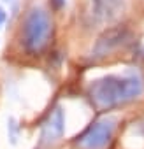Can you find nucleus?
Wrapping results in <instances>:
<instances>
[{
	"label": "nucleus",
	"mask_w": 144,
	"mask_h": 149,
	"mask_svg": "<svg viewBox=\"0 0 144 149\" xmlns=\"http://www.w3.org/2000/svg\"><path fill=\"white\" fill-rule=\"evenodd\" d=\"M121 11L120 0H93V14L100 21H111L114 19Z\"/></svg>",
	"instance_id": "6"
},
{
	"label": "nucleus",
	"mask_w": 144,
	"mask_h": 149,
	"mask_svg": "<svg viewBox=\"0 0 144 149\" xmlns=\"http://www.w3.org/2000/svg\"><path fill=\"white\" fill-rule=\"evenodd\" d=\"M116 119L114 118H102L90 125L76 140L79 149H104L114 133Z\"/></svg>",
	"instance_id": "3"
},
{
	"label": "nucleus",
	"mask_w": 144,
	"mask_h": 149,
	"mask_svg": "<svg viewBox=\"0 0 144 149\" xmlns=\"http://www.w3.org/2000/svg\"><path fill=\"white\" fill-rule=\"evenodd\" d=\"M6 19H7V13L4 11V7L0 6V28H2V25L6 23Z\"/></svg>",
	"instance_id": "8"
},
{
	"label": "nucleus",
	"mask_w": 144,
	"mask_h": 149,
	"mask_svg": "<svg viewBox=\"0 0 144 149\" xmlns=\"http://www.w3.org/2000/svg\"><path fill=\"white\" fill-rule=\"evenodd\" d=\"M51 18L42 7H32L23 23V46L28 53H41L51 35Z\"/></svg>",
	"instance_id": "2"
},
{
	"label": "nucleus",
	"mask_w": 144,
	"mask_h": 149,
	"mask_svg": "<svg viewBox=\"0 0 144 149\" xmlns=\"http://www.w3.org/2000/svg\"><path fill=\"white\" fill-rule=\"evenodd\" d=\"M144 93V83L139 76L118 77L106 76L90 86V95L99 107H114L135 100Z\"/></svg>",
	"instance_id": "1"
},
{
	"label": "nucleus",
	"mask_w": 144,
	"mask_h": 149,
	"mask_svg": "<svg viewBox=\"0 0 144 149\" xmlns=\"http://www.w3.org/2000/svg\"><path fill=\"white\" fill-rule=\"evenodd\" d=\"M128 39V30L127 28H111L107 30L104 35L99 37V40L93 46V53L95 56H106L111 51H114L116 47H120L121 44H125V40Z\"/></svg>",
	"instance_id": "5"
},
{
	"label": "nucleus",
	"mask_w": 144,
	"mask_h": 149,
	"mask_svg": "<svg viewBox=\"0 0 144 149\" xmlns=\"http://www.w3.org/2000/svg\"><path fill=\"white\" fill-rule=\"evenodd\" d=\"M4 2H9V0H4Z\"/></svg>",
	"instance_id": "9"
},
{
	"label": "nucleus",
	"mask_w": 144,
	"mask_h": 149,
	"mask_svg": "<svg viewBox=\"0 0 144 149\" xmlns=\"http://www.w3.org/2000/svg\"><path fill=\"white\" fill-rule=\"evenodd\" d=\"M7 135H9V140H11L13 144H16V142H18L20 125H18V121H16L14 118H11V119L7 121Z\"/></svg>",
	"instance_id": "7"
},
{
	"label": "nucleus",
	"mask_w": 144,
	"mask_h": 149,
	"mask_svg": "<svg viewBox=\"0 0 144 149\" xmlns=\"http://www.w3.org/2000/svg\"><path fill=\"white\" fill-rule=\"evenodd\" d=\"M65 132V114L62 107H55V111L49 114L46 123L41 130V146H53L56 140L63 137Z\"/></svg>",
	"instance_id": "4"
}]
</instances>
